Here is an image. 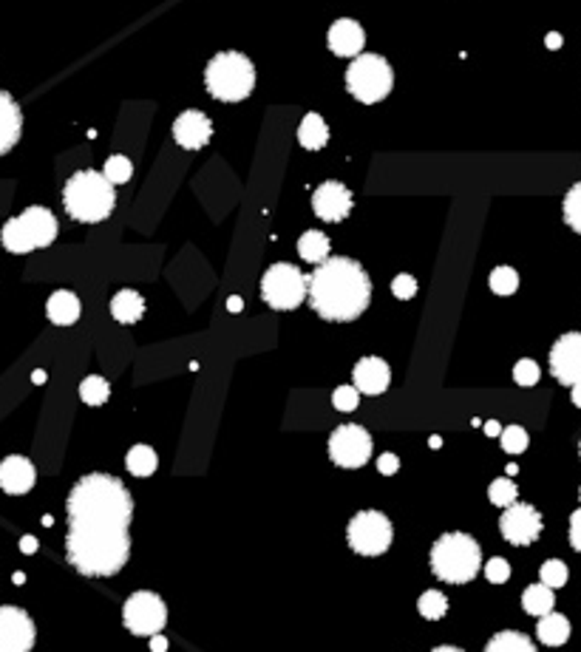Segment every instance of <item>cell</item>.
Returning a JSON list of instances; mask_svg holds the SVG:
<instances>
[{
  "instance_id": "1",
  "label": "cell",
  "mask_w": 581,
  "mask_h": 652,
  "mask_svg": "<svg viewBox=\"0 0 581 652\" xmlns=\"http://www.w3.org/2000/svg\"><path fill=\"white\" fill-rule=\"evenodd\" d=\"M65 558L91 578L116 576L131 556L133 497L111 474H85L65 502Z\"/></svg>"
},
{
  "instance_id": "2",
  "label": "cell",
  "mask_w": 581,
  "mask_h": 652,
  "mask_svg": "<svg viewBox=\"0 0 581 652\" xmlns=\"http://www.w3.org/2000/svg\"><path fill=\"white\" fill-rule=\"evenodd\" d=\"M307 298L323 321L346 323L366 312L371 301V282L355 259L335 255V259L320 262L315 272L307 275Z\"/></svg>"
},
{
  "instance_id": "3",
  "label": "cell",
  "mask_w": 581,
  "mask_h": 652,
  "mask_svg": "<svg viewBox=\"0 0 581 652\" xmlns=\"http://www.w3.org/2000/svg\"><path fill=\"white\" fill-rule=\"evenodd\" d=\"M63 204L65 213L74 222L83 224H97L113 213L116 204V191L113 184L97 173V171H80L65 182L63 188Z\"/></svg>"
},
{
  "instance_id": "4",
  "label": "cell",
  "mask_w": 581,
  "mask_h": 652,
  "mask_svg": "<svg viewBox=\"0 0 581 652\" xmlns=\"http://www.w3.org/2000/svg\"><path fill=\"white\" fill-rule=\"evenodd\" d=\"M431 570L448 585H465L482 570V550L468 533H443L431 548Z\"/></svg>"
},
{
  "instance_id": "5",
  "label": "cell",
  "mask_w": 581,
  "mask_h": 652,
  "mask_svg": "<svg viewBox=\"0 0 581 652\" xmlns=\"http://www.w3.org/2000/svg\"><path fill=\"white\" fill-rule=\"evenodd\" d=\"M207 91L222 103H241L255 88V65L241 52H222L204 72Z\"/></svg>"
},
{
  "instance_id": "6",
  "label": "cell",
  "mask_w": 581,
  "mask_h": 652,
  "mask_svg": "<svg viewBox=\"0 0 581 652\" xmlns=\"http://www.w3.org/2000/svg\"><path fill=\"white\" fill-rule=\"evenodd\" d=\"M57 239V219L52 211H45L40 204L26 207L20 216L9 219L0 230V242L9 252H32L37 247H49Z\"/></svg>"
},
{
  "instance_id": "7",
  "label": "cell",
  "mask_w": 581,
  "mask_h": 652,
  "mask_svg": "<svg viewBox=\"0 0 581 652\" xmlns=\"http://www.w3.org/2000/svg\"><path fill=\"white\" fill-rule=\"evenodd\" d=\"M394 85V72L380 54H358L346 68V88L358 103L375 105L389 97Z\"/></svg>"
},
{
  "instance_id": "8",
  "label": "cell",
  "mask_w": 581,
  "mask_h": 652,
  "mask_svg": "<svg viewBox=\"0 0 581 652\" xmlns=\"http://www.w3.org/2000/svg\"><path fill=\"white\" fill-rule=\"evenodd\" d=\"M261 298L278 312L298 310L307 298V275L295 264H272L261 278Z\"/></svg>"
},
{
  "instance_id": "9",
  "label": "cell",
  "mask_w": 581,
  "mask_h": 652,
  "mask_svg": "<svg viewBox=\"0 0 581 652\" xmlns=\"http://www.w3.org/2000/svg\"><path fill=\"white\" fill-rule=\"evenodd\" d=\"M391 522L380 510H358L346 528L349 548L360 556H383L391 548Z\"/></svg>"
},
{
  "instance_id": "10",
  "label": "cell",
  "mask_w": 581,
  "mask_h": 652,
  "mask_svg": "<svg viewBox=\"0 0 581 652\" xmlns=\"http://www.w3.org/2000/svg\"><path fill=\"white\" fill-rule=\"evenodd\" d=\"M123 624L125 630H131L133 636H156L165 630L168 624V608L156 593L151 590H139L133 593L125 608H123Z\"/></svg>"
},
{
  "instance_id": "11",
  "label": "cell",
  "mask_w": 581,
  "mask_h": 652,
  "mask_svg": "<svg viewBox=\"0 0 581 652\" xmlns=\"http://www.w3.org/2000/svg\"><path fill=\"white\" fill-rule=\"evenodd\" d=\"M371 457V434L358 426L346 423L338 426L330 437V459L340 469H363Z\"/></svg>"
},
{
  "instance_id": "12",
  "label": "cell",
  "mask_w": 581,
  "mask_h": 652,
  "mask_svg": "<svg viewBox=\"0 0 581 652\" xmlns=\"http://www.w3.org/2000/svg\"><path fill=\"white\" fill-rule=\"evenodd\" d=\"M542 514L533 505H525V502H514L505 508V514L499 519V530L502 537L517 545V548H525V545H533L539 537H542Z\"/></svg>"
},
{
  "instance_id": "13",
  "label": "cell",
  "mask_w": 581,
  "mask_h": 652,
  "mask_svg": "<svg viewBox=\"0 0 581 652\" xmlns=\"http://www.w3.org/2000/svg\"><path fill=\"white\" fill-rule=\"evenodd\" d=\"M37 638L34 621L20 608H0V652H32Z\"/></svg>"
},
{
  "instance_id": "14",
  "label": "cell",
  "mask_w": 581,
  "mask_h": 652,
  "mask_svg": "<svg viewBox=\"0 0 581 652\" xmlns=\"http://www.w3.org/2000/svg\"><path fill=\"white\" fill-rule=\"evenodd\" d=\"M550 371L562 386L581 383V332H565L550 349Z\"/></svg>"
},
{
  "instance_id": "15",
  "label": "cell",
  "mask_w": 581,
  "mask_h": 652,
  "mask_svg": "<svg viewBox=\"0 0 581 652\" xmlns=\"http://www.w3.org/2000/svg\"><path fill=\"white\" fill-rule=\"evenodd\" d=\"M352 204H355L352 191H349L346 184H340V182H323V184H318V191L312 193L315 216L323 219V222H332V224L343 222L349 213H352Z\"/></svg>"
},
{
  "instance_id": "16",
  "label": "cell",
  "mask_w": 581,
  "mask_h": 652,
  "mask_svg": "<svg viewBox=\"0 0 581 652\" xmlns=\"http://www.w3.org/2000/svg\"><path fill=\"white\" fill-rule=\"evenodd\" d=\"M213 136V123L207 120L202 111H184L176 116L173 123V139L188 151H199L211 143Z\"/></svg>"
},
{
  "instance_id": "17",
  "label": "cell",
  "mask_w": 581,
  "mask_h": 652,
  "mask_svg": "<svg viewBox=\"0 0 581 652\" xmlns=\"http://www.w3.org/2000/svg\"><path fill=\"white\" fill-rule=\"evenodd\" d=\"M34 482H37V471L26 457L15 454L0 462V491L20 497V494H29Z\"/></svg>"
},
{
  "instance_id": "18",
  "label": "cell",
  "mask_w": 581,
  "mask_h": 652,
  "mask_svg": "<svg viewBox=\"0 0 581 652\" xmlns=\"http://www.w3.org/2000/svg\"><path fill=\"white\" fill-rule=\"evenodd\" d=\"M327 43H330V52L338 54V57H358L363 52L366 32H363L360 23L349 20V17H340V20H335L330 26Z\"/></svg>"
},
{
  "instance_id": "19",
  "label": "cell",
  "mask_w": 581,
  "mask_h": 652,
  "mask_svg": "<svg viewBox=\"0 0 581 652\" xmlns=\"http://www.w3.org/2000/svg\"><path fill=\"white\" fill-rule=\"evenodd\" d=\"M352 378H355V389L360 394H383L391 383V369L383 358H363L358 361L355 371H352Z\"/></svg>"
},
{
  "instance_id": "20",
  "label": "cell",
  "mask_w": 581,
  "mask_h": 652,
  "mask_svg": "<svg viewBox=\"0 0 581 652\" xmlns=\"http://www.w3.org/2000/svg\"><path fill=\"white\" fill-rule=\"evenodd\" d=\"M23 133V111L9 91L0 88V156L9 153Z\"/></svg>"
},
{
  "instance_id": "21",
  "label": "cell",
  "mask_w": 581,
  "mask_h": 652,
  "mask_svg": "<svg viewBox=\"0 0 581 652\" xmlns=\"http://www.w3.org/2000/svg\"><path fill=\"white\" fill-rule=\"evenodd\" d=\"M45 315L57 326H72L80 318V298L72 290H57L45 304Z\"/></svg>"
},
{
  "instance_id": "22",
  "label": "cell",
  "mask_w": 581,
  "mask_h": 652,
  "mask_svg": "<svg viewBox=\"0 0 581 652\" xmlns=\"http://www.w3.org/2000/svg\"><path fill=\"white\" fill-rule=\"evenodd\" d=\"M111 315L120 323H136L145 315V298L136 290H120L111 298Z\"/></svg>"
},
{
  "instance_id": "23",
  "label": "cell",
  "mask_w": 581,
  "mask_h": 652,
  "mask_svg": "<svg viewBox=\"0 0 581 652\" xmlns=\"http://www.w3.org/2000/svg\"><path fill=\"white\" fill-rule=\"evenodd\" d=\"M298 143L304 145L307 151H320L323 145L330 143V128H327V123H323L320 114H307L304 120H300Z\"/></svg>"
},
{
  "instance_id": "24",
  "label": "cell",
  "mask_w": 581,
  "mask_h": 652,
  "mask_svg": "<svg viewBox=\"0 0 581 652\" xmlns=\"http://www.w3.org/2000/svg\"><path fill=\"white\" fill-rule=\"evenodd\" d=\"M537 636L547 647H562L570 638V621L565 616H559V613H547V616L539 618Z\"/></svg>"
},
{
  "instance_id": "25",
  "label": "cell",
  "mask_w": 581,
  "mask_h": 652,
  "mask_svg": "<svg viewBox=\"0 0 581 652\" xmlns=\"http://www.w3.org/2000/svg\"><path fill=\"white\" fill-rule=\"evenodd\" d=\"M522 608H525V613L527 616H537V618H542V616H547V613H553V608H556V596H553V590L547 588V585H530L525 593H522Z\"/></svg>"
},
{
  "instance_id": "26",
  "label": "cell",
  "mask_w": 581,
  "mask_h": 652,
  "mask_svg": "<svg viewBox=\"0 0 581 652\" xmlns=\"http://www.w3.org/2000/svg\"><path fill=\"white\" fill-rule=\"evenodd\" d=\"M298 252H300V259L304 262L320 264V262L330 259V239L323 236L320 230H307L298 242Z\"/></svg>"
},
{
  "instance_id": "27",
  "label": "cell",
  "mask_w": 581,
  "mask_h": 652,
  "mask_svg": "<svg viewBox=\"0 0 581 652\" xmlns=\"http://www.w3.org/2000/svg\"><path fill=\"white\" fill-rule=\"evenodd\" d=\"M485 652H537V644H533L525 633L505 630L485 644Z\"/></svg>"
},
{
  "instance_id": "28",
  "label": "cell",
  "mask_w": 581,
  "mask_h": 652,
  "mask_svg": "<svg viewBox=\"0 0 581 652\" xmlns=\"http://www.w3.org/2000/svg\"><path fill=\"white\" fill-rule=\"evenodd\" d=\"M125 469L133 477H151L159 469V457L151 446H133L125 457Z\"/></svg>"
},
{
  "instance_id": "29",
  "label": "cell",
  "mask_w": 581,
  "mask_h": 652,
  "mask_svg": "<svg viewBox=\"0 0 581 652\" xmlns=\"http://www.w3.org/2000/svg\"><path fill=\"white\" fill-rule=\"evenodd\" d=\"M80 398H83V403H88V406H103V403L111 398V386H108V380L100 378V375H88V378L80 383Z\"/></svg>"
},
{
  "instance_id": "30",
  "label": "cell",
  "mask_w": 581,
  "mask_h": 652,
  "mask_svg": "<svg viewBox=\"0 0 581 652\" xmlns=\"http://www.w3.org/2000/svg\"><path fill=\"white\" fill-rule=\"evenodd\" d=\"M417 610H420V616L428 618V621H439L448 613V601L439 590H426L420 596V601H417Z\"/></svg>"
},
{
  "instance_id": "31",
  "label": "cell",
  "mask_w": 581,
  "mask_h": 652,
  "mask_svg": "<svg viewBox=\"0 0 581 652\" xmlns=\"http://www.w3.org/2000/svg\"><path fill=\"white\" fill-rule=\"evenodd\" d=\"M487 284H491L497 295H514L519 290V275L514 267H497L491 278H487Z\"/></svg>"
},
{
  "instance_id": "32",
  "label": "cell",
  "mask_w": 581,
  "mask_h": 652,
  "mask_svg": "<svg viewBox=\"0 0 581 652\" xmlns=\"http://www.w3.org/2000/svg\"><path fill=\"white\" fill-rule=\"evenodd\" d=\"M103 176H105L111 184H123V182H131V176H133V165H131V159H128V156H123V153L108 156L105 168H103Z\"/></svg>"
},
{
  "instance_id": "33",
  "label": "cell",
  "mask_w": 581,
  "mask_h": 652,
  "mask_svg": "<svg viewBox=\"0 0 581 652\" xmlns=\"http://www.w3.org/2000/svg\"><path fill=\"white\" fill-rule=\"evenodd\" d=\"M517 497H519V491H517V482H514V479H507V477H502V479H494V482H491V488H487V499H491L494 505H499V508L514 505V502H517Z\"/></svg>"
},
{
  "instance_id": "34",
  "label": "cell",
  "mask_w": 581,
  "mask_h": 652,
  "mask_svg": "<svg viewBox=\"0 0 581 652\" xmlns=\"http://www.w3.org/2000/svg\"><path fill=\"white\" fill-rule=\"evenodd\" d=\"M567 565L562 562V558H547V562L542 565V585H547L550 590L556 588H565L567 585Z\"/></svg>"
},
{
  "instance_id": "35",
  "label": "cell",
  "mask_w": 581,
  "mask_h": 652,
  "mask_svg": "<svg viewBox=\"0 0 581 652\" xmlns=\"http://www.w3.org/2000/svg\"><path fill=\"white\" fill-rule=\"evenodd\" d=\"M565 222L581 232V182H576L565 196Z\"/></svg>"
},
{
  "instance_id": "36",
  "label": "cell",
  "mask_w": 581,
  "mask_h": 652,
  "mask_svg": "<svg viewBox=\"0 0 581 652\" xmlns=\"http://www.w3.org/2000/svg\"><path fill=\"white\" fill-rule=\"evenodd\" d=\"M499 437H502L505 454H522L527 449V442H530V437L522 426H507V429H502Z\"/></svg>"
},
{
  "instance_id": "37",
  "label": "cell",
  "mask_w": 581,
  "mask_h": 652,
  "mask_svg": "<svg viewBox=\"0 0 581 652\" xmlns=\"http://www.w3.org/2000/svg\"><path fill=\"white\" fill-rule=\"evenodd\" d=\"M539 378H542V371H539V363L537 361H530V358H525V361H519L517 366H514V380L519 383V386H537L539 383Z\"/></svg>"
},
{
  "instance_id": "38",
  "label": "cell",
  "mask_w": 581,
  "mask_h": 652,
  "mask_svg": "<svg viewBox=\"0 0 581 652\" xmlns=\"http://www.w3.org/2000/svg\"><path fill=\"white\" fill-rule=\"evenodd\" d=\"M358 403H360V391L355 386H338L332 394V406L338 411H355Z\"/></svg>"
},
{
  "instance_id": "39",
  "label": "cell",
  "mask_w": 581,
  "mask_h": 652,
  "mask_svg": "<svg viewBox=\"0 0 581 652\" xmlns=\"http://www.w3.org/2000/svg\"><path fill=\"white\" fill-rule=\"evenodd\" d=\"M485 576L491 585H505V581L510 578V565H507V558L502 556H494L491 562L485 565Z\"/></svg>"
},
{
  "instance_id": "40",
  "label": "cell",
  "mask_w": 581,
  "mask_h": 652,
  "mask_svg": "<svg viewBox=\"0 0 581 652\" xmlns=\"http://www.w3.org/2000/svg\"><path fill=\"white\" fill-rule=\"evenodd\" d=\"M391 292H394V298H400V301H409V298H414L417 295V282L411 275H398L391 282Z\"/></svg>"
},
{
  "instance_id": "41",
  "label": "cell",
  "mask_w": 581,
  "mask_h": 652,
  "mask_svg": "<svg viewBox=\"0 0 581 652\" xmlns=\"http://www.w3.org/2000/svg\"><path fill=\"white\" fill-rule=\"evenodd\" d=\"M398 469H400V459H398V454H391V451L380 454V459H378V471H380V474L391 477V474H398Z\"/></svg>"
},
{
  "instance_id": "42",
  "label": "cell",
  "mask_w": 581,
  "mask_h": 652,
  "mask_svg": "<svg viewBox=\"0 0 581 652\" xmlns=\"http://www.w3.org/2000/svg\"><path fill=\"white\" fill-rule=\"evenodd\" d=\"M570 545H573V550L581 553V508L570 517Z\"/></svg>"
},
{
  "instance_id": "43",
  "label": "cell",
  "mask_w": 581,
  "mask_h": 652,
  "mask_svg": "<svg viewBox=\"0 0 581 652\" xmlns=\"http://www.w3.org/2000/svg\"><path fill=\"white\" fill-rule=\"evenodd\" d=\"M151 652H168V638L165 636H151Z\"/></svg>"
},
{
  "instance_id": "44",
  "label": "cell",
  "mask_w": 581,
  "mask_h": 652,
  "mask_svg": "<svg viewBox=\"0 0 581 652\" xmlns=\"http://www.w3.org/2000/svg\"><path fill=\"white\" fill-rule=\"evenodd\" d=\"M20 550H23V553H34V550H37V539H34V537H23V539H20Z\"/></svg>"
},
{
  "instance_id": "45",
  "label": "cell",
  "mask_w": 581,
  "mask_h": 652,
  "mask_svg": "<svg viewBox=\"0 0 581 652\" xmlns=\"http://www.w3.org/2000/svg\"><path fill=\"white\" fill-rule=\"evenodd\" d=\"M545 43H547V49H559V45H562V35H559V32H550Z\"/></svg>"
},
{
  "instance_id": "46",
  "label": "cell",
  "mask_w": 581,
  "mask_h": 652,
  "mask_svg": "<svg viewBox=\"0 0 581 652\" xmlns=\"http://www.w3.org/2000/svg\"><path fill=\"white\" fill-rule=\"evenodd\" d=\"M485 434H487V437H497V434H502V426H499L497 420H491V423H485Z\"/></svg>"
},
{
  "instance_id": "47",
  "label": "cell",
  "mask_w": 581,
  "mask_h": 652,
  "mask_svg": "<svg viewBox=\"0 0 581 652\" xmlns=\"http://www.w3.org/2000/svg\"><path fill=\"white\" fill-rule=\"evenodd\" d=\"M227 307H230V312H239V310H241V298L232 295V298L227 301Z\"/></svg>"
},
{
  "instance_id": "48",
  "label": "cell",
  "mask_w": 581,
  "mask_h": 652,
  "mask_svg": "<svg viewBox=\"0 0 581 652\" xmlns=\"http://www.w3.org/2000/svg\"><path fill=\"white\" fill-rule=\"evenodd\" d=\"M570 389H573V394H570V398H573V406L581 409V383H578V386H570Z\"/></svg>"
},
{
  "instance_id": "49",
  "label": "cell",
  "mask_w": 581,
  "mask_h": 652,
  "mask_svg": "<svg viewBox=\"0 0 581 652\" xmlns=\"http://www.w3.org/2000/svg\"><path fill=\"white\" fill-rule=\"evenodd\" d=\"M431 652H462L459 647H448V644H443V647H434Z\"/></svg>"
},
{
  "instance_id": "50",
  "label": "cell",
  "mask_w": 581,
  "mask_h": 652,
  "mask_svg": "<svg viewBox=\"0 0 581 652\" xmlns=\"http://www.w3.org/2000/svg\"><path fill=\"white\" fill-rule=\"evenodd\" d=\"M12 578H15V585H23V581H26V576H23V573H15Z\"/></svg>"
},
{
  "instance_id": "51",
  "label": "cell",
  "mask_w": 581,
  "mask_h": 652,
  "mask_svg": "<svg viewBox=\"0 0 581 652\" xmlns=\"http://www.w3.org/2000/svg\"><path fill=\"white\" fill-rule=\"evenodd\" d=\"M45 380V371H34V383H43Z\"/></svg>"
},
{
  "instance_id": "52",
  "label": "cell",
  "mask_w": 581,
  "mask_h": 652,
  "mask_svg": "<svg viewBox=\"0 0 581 652\" xmlns=\"http://www.w3.org/2000/svg\"><path fill=\"white\" fill-rule=\"evenodd\" d=\"M578 454H581V442H578Z\"/></svg>"
},
{
  "instance_id": "53",
  "label": "cell",
  "mask_w": 581,
  "mask_h": 652,
  "mask_svg": "<svg viewBox=\"0 0 581 652\" xmlns=\"http://www.w3.org/2000/svg\"><path fill=\"white\" fill-rule=\"evenodd\" d=\"M578 499H581V491H578Z\"/></svg>"
}]
</instances>
